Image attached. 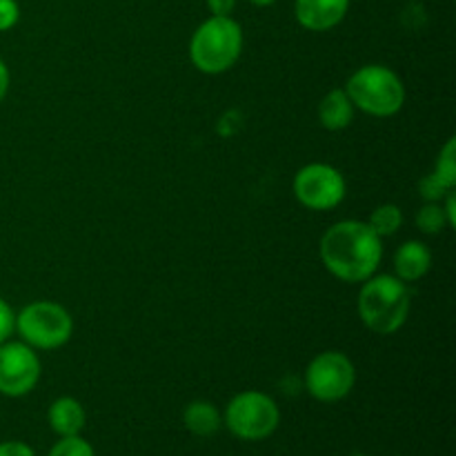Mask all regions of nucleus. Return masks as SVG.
<instances>
[{
    "label": "nucleus",
    "instance_id": "nucleus-1",
    "mask_svg": "<svg viewBox=\"0 0 456 456\" xmlns=\"http://www.w3.org/2000/svg\"><path fill=\"white\" fill-rule=\"evenodd\" d=\"M383 256L381 236L361 221H341L321 239V258L337 279L363 283L374 276Z\"/></svg>",
    "mask_w": 456,
    "mask_h": 456
},
{
    "label": "nucleus",
    "instance_id": "nucleus-2",
    "mask_svg": "<svg viewBox=\"0 0 456 456\" xmlns=\"http://www.w3.org/2000/svg\"><path fill=\"white\" fill-rule=\"evenodd\" d=\"M359 294V316L374 334H395L410 314L412 294L399 276H370Z\"/></svg>",
    "mask_w": 456,
    "mask_h": 456
},
{
    "label": "nucleus",
    "instance_id": "nucleus-3",
    "mask_svg": "<svg viewBox=\"0 0 456 456\" xmlns=\"http://www.w3.org/2000/svg\"><path fill=\"white\" fill-rule=\"evenodd\" d=\"M243 29L232 16H212L200 22L190 40V56L203 74H223L240 58Z\"/></svg>",
    "mask_w": 456,
    "mask_h": 456
},
{
    "label": "nucleus",
    "instance_id": "nucleus-4",
    "mask_svg": "<svg viewBox=\"0 0 456 456\" xmlns=\"http://www.w3.org/2000/svg\"><path fill=\"white\" fill-rule=\"evenodd\" d=\"M346 94L352 105L370 116H395L405 102V87L399 76L383 65H365L350 76Z\"/></svg>",
    "mask_w": 456,
    "mask_h": 456
},
{
    "label": "nucleus",
    "instance_id": "nucleus-5",
    "mask_svg": "<svg viewBox=\"0 0 456 456\" xmlns=\"http://www.w3.org/2000/svg\"><path fill=\"white\" fill-rule=\"evenodd\" d=\"M16 330L22 341L38 350H56L69 341L74 332V321L69 312L52 301H36L22 307L16 316Z\"/></svg>",
    "mask_w": 456,
    "mask_h": 456
},
{
    "label": "nucleus",
    "instance_id": "nucleus-6",
    "mask_svg": "<svg viewBox=\"0 0 456 456\" xmlns=\"http://www.w3.org/2000/svg\"><path fill=\"white\" fill-rule=\"evenodd\" d=\"M225 423L234 436L243 441H263L276 432L281 423L279 405L263 392H240L225 410Z\"/></svg>",
    "mask_w": 456,
    "mask_h": 456
},
{
    "label": "nucleus",
    "instance_id": "nucleus-7",
    "mask_svg": "<svg viewBox=\"0 0 456 456\" xmlns=\"http://www.w3.org/2000/svg\"><path fill=\"white\" fill-rule=\"evenodd\" d=\"M356 381L354 363L343 352H323L316 356L305 372V387L316 401L334 403L346 399Z\"/></svg>",
    "mask_w": 456,
    "mask_h": 456
},
{
    "label": "nucleus",
    "instance_id": "nucleus-8",
    "mask_svg": "<svg viewBox=\"0 0 456 456\" xmlns=\"http://www.w3.org/2000/svg\"><path fill=\"white\" fill-rule=\"evenodd\" d=\"M294 194L307 209L328 212L346 199V178L332 165H305L294 178Z\"/></svg>",
    "mask_w": 456,
    "mask_h": 456
},
{
    "label": "nucleus",
    "instance_id": "nucleus-9",
    "mask_svg": "<svg viewBox=\"0 0 456 456\" xmlns=\"http://www.w3.org/2000/svg\"><path fill=\"white\" fill-rule=\"evenodd\" d=\"M40 379V361L27 343H0V395L25 396Z\"/></svg>",
    "mask_w": 456,
    "mask_h": 456
},
{
    "label": "nucleus",
    "instance_id": "nucleus-10",
    "mask_svg": "<svg viewBox=\"0 0 456 456\" xmlns=\"http://www.w3.org/2000/svg\"><path fill=\"white\" fill-rule=\"evenodd\" d=\"M350 0H297L294 13L301 27L310 31H328L346 18Z\"/></svg>",
    "mask_w": 456,
    "mask_h": 456
},
{
    "label": "nucleus",
    "instance_id": "nucleus-11",
    "mask_svg": "<svg viewBox=\"0 0 456 456\" xmlns=\"http://www.w3.org/2000/svg\"><path fill=\"white\" fill-rule=\"evenodd\" d=\"M432 265V254L419 240H408L401 245L395 254V270L396 276L405 283H414V281L423 279Z\"/></svg>",
    "mask_w": 456,
    "mask_h": 456
},
{
    "label": "nucleus",
    "instance_id": "nucleus-12",
    "mask_svg": "<svg viewBox=\"0 0 456 456\" xmlns=\"http://www.w3.org/2000/svg\"><path fill=\"white\" fill-rule=\"evenodd\" d=\"M47 419L58 436H76L85 428V408L74 396H61L49 405Z\"/></svg>",
    "mask_w": 456,
    "mask_h": 456
},
{
    "label": "nucleus",
    "instance_id": "nucleus-13",
    "mask_svg": "<svg viewBox=\"0 0 456 456\" xmlns=\"http://www.w3.org/2000/svg\"><path fill=\"white\" fill-rule=\"evenodd\" d=\"M352 118H354V105H352L346 89H332L319 102V120L330 132L346 129L352 123Z\"/></svg>",
    "mask_w": 456,
    "mask_h": 456
},
{
    "label": "nucleus",
    "instance_id": "nucleus-14",
    "mask_svg": "<svg viewBox=\"0 0 456 456\" xmlns=\"http://www.w3.org/2000/svg\"><path fill=\"white\" fill-rule=\"evenodd\" d=\"M183 423L196 436H212L221 430V412L209 401H194L183 412Z\"/></svg>",
    "mask_w": 456,
    "mask_h": 456
},
{
    "label": "nucleus",
    "instance_id": "nucleus-15",
    "mask_svg": "<svg viewBox=\"0 0 456 456\" xmlns=\"http://www.w3.org/2000/svg\"><path fill=\"white\" fill-rule=\"evenodd\" d=\"M368 225L372 227L379 236H392L399 232L401 225H403V214H401V209L396 208V205H381V208H377L372 212Z\"/></svg>",
    "mask_w": 456,
    "mask_h": 456
},
{
    "label": "nucleus",
    "instance_id": "nucleus-16",
    "mask_svg": "<svg viewBox=\"0 0 456 456\" xmlns=\"http://www.w3.org/2000/svg\"><path fill=\"white\" fill-rule=\"evenodd\" d=\"M432 176L439 183H444L448 190H452L456 185V141L450 138L445 142L444 151L439 154V160H436V169L432 172Z\"/></svg>",
    "mask_w": 456,
    "mask_h": 456
},
{
    "label": "nucleus",
    "instance_id": "nucleus-17",
    "mask_svg": "<svg viewBox=\"0 0 456 456\" xmlns=\"http://www.w3.org/2000/svg\"><path fill=\"white\" fill-rule=\"evenodd\" d=\"M445 225H448V218H445L444 208L439 203H428L426 208L419 209L417 227L421 232H426V234H439Z\"/></svg>",
    "mask_w": 456,
    "mask_h": 456
},
{
    "label": "nucleus",
    "instance_id": "nucleus-18",
    "mask_svg": "<svg viewBox=\"0 0 456 456\" xmlns=\"http://www.w3.org/2000/svg\"><path fill=\"white\" fill-rule=\"evenodd\" d=\"M49 456H96L94 448L89 445V441H85L83 436H61L56 445L52 448Z\"/></svg>",
    "mask_w": 456,
    "mask_h": 456
},
{
    "label": "nucleus",
    "instance_id": "nucleus-19",
    "mask_svg": "<svg viewBox=\"0 0 456 456\" xmlns=\"http://www.w3.org/2000/svg\"><path fill=\"white\" fill-rule=\"evenodd\" d=\"M448 191H452V190H448V187L444 185V183H439L436 181L435 176H426L421 181V185H419V194L423 196V199H428L430 200V203H439L441 199H444L445 194H448Z\"/></svg>",
    "mask_w": 456,
    "mask_h": 456
},
{
    "label": "nucleus",
    "instance_id": "nucleus-20",
    "mask_svg": "<svg viewBox=\"0 0 456 456\" xmlns=\"http://www.w3.org/2000/svg\"><path fill=\"white\" fill-rule=\"evenodd\" d=\"M20 18V7L16 0H0V31L12 29Z\"/></svg>",
    "mask_w": 456,
    "mask_h": 456
},
{
    "label": "nucleus",
    "instance_id": "nucleus-21",
    "mask_svg": "<svg viewBox=\"0 0 456 456\" xmlns=\"http://www.w3.org/2000/svg\"><path fill=\"white\" fill-rule=\"evenodd\" d=\"M13 330H16V316H13L12 307L0 298V343L7 341Z\"/></svg>",
    "mask_w": 456,
    "mask_h": 456
},
{
    "label": "nucleus",
    "instance_id": "nucleus-22",
    "mask_svg": "<svg viewBox=\"0 0 456 456\" xmlns=\"http://www.w3.org/2000/svg\"><path fill=\"white\" fill-rule=\"evenodd\" d=\"M0 456H36L34 450L22 441H4L0 444Z\"/></svg>",
    "mask_w": 456,
    "mask_h": 456
},
{
    "label": "nucleus",
    "instance_id": "nucleus-23",
    "mask_svg": "<svg viewBox=\"0 0 456 456\" xmlns=\"http://www.w3.org/2000/svg\"><path fill=\"white\" fill-rule=\"evenodd\" d=\"M208 7L212 16H232L236 7V0H208Z\"/></svg>",
    "mask_w": 456,
    "mask_h": 456
},
{
    "label": "nucleus",
    "instance_id": "nucleus-24",
    "mask_svg": "<svg viewBox=\"0 0 456 456\" xmlns=\"http://www.w3.org/2000/svg\"><path fill=\"white\" fill-rule=\"evenodd\" d=\"M445 208H444V212H445V218H448V225H456V199H454V191H448V194H445Z\"/></svg>",
    "mask_w": 456,
    "mask_h": 456
},
{
    "label": "nucleus",
    "instance_id": "nucleus-25",
    "mask_svg": "<svg viewBox=\"0 0 456 456\" xmlns=\"http://www.w3.org/2000/svg\"><path fill=\"white\" fill-rule=\"evenodd\" d=\"M7 92H9V69L7 65L0 61V102H3V98L7 96Z\"/></svg>",
    "mask_w": 456,
    "mask_h": 456
},
{
    "label": "nucleus",
    "instance_id": "nucleus-26",
    "mask_svg": "<svg viewBox=\"0 0 456 456\" xmlns=\"http://www.w3.org/2000/svg\"><path fill=\"white\" fill-rule=\"evenodd\" d=\"M252 4H256V7H270V4H274L276 0H249Z\"/></svg>",
    "mask_w": 456,
    "mask_h": 456
}]
</instances>
